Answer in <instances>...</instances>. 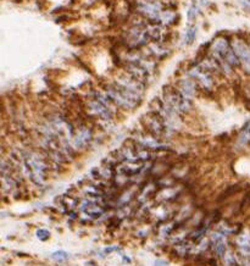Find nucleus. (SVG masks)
<instances>
[{
    "label": "nucleus",
    "mask_w": 250,
    "mask_h": 266,
    "mask_svg": "<svg viewBox=\"0 0 250 266\" xmlns=\"http://www.w3.org/2000/svg\"><path fill=\"white\" fill-rule=\"evenodd\" d=\"M105 94L108 95V98L112 103L119 108L123 109V110H133L138 106V104L141 103L142 98L136 97V95L131 94L127 90L122 89L117 84H111L105 88Z\"/></svg>",
    "instance_id": "nucleus-4"
},
{
    "label": "nucleus",
    "mask_w": 250,
    "mask_h": 266,
    "mask_svg": "<svg viewBox=\"0 0 250 266\" xmlns=\"http://www.w3.org/2000/svg\"><path fill=\"white\" fill-rule=\"evenodd\" d=\"M137 10L141 13L142 16H144L145 18L149 20V22L159 24L160 18L163 16L165 11L163 4L158 0H141L137 4Z\"/></svg>",
    "instance_id": "nucleus-7"
},
{
    "label": "nucleus",
    "mask_w": 250,
    "mask_h": 266,
    "mask_svg": "<svg viewBox=\"0 0 250 266\" xmlns=\"http://www.w3.org/2000/svg\"><path fill=\"white\" fill-rule=\"evenodd\" d=\"M224 259L227 266H242L241 263L238 262L237 257H236L235 253H232V252L227 251L226 254L224 255Z\"/></svg>",
    "instance_id": "nucleus-18"
},
{
    "label": "nucleus",
    "mask_w": 250,
    "mask_h": 266,
    "mask_svg": "<svg viewBox=\"0 0 250 266\" xmlns=\"http://www.w3.org/2000/svg\"><path fill=\"white\" fill-rule=\"evenodd\" d=\"M148 53H149L152 56H155V57H164V56H166L167 50H165V49L159 44V43H155V44L148 46Z\"/></svg>",
    "instance_id": "nucleus-16"
},
{
    "label": "nucleus",
    "mask_w": 250,
    "mask_h": 266,
    "mask_svg": "<svg viewBox=\"0 0 250 266\" xmlns=\"http://www.w3.org/2000/svg\"><path fill=\"white\" fill-rule=\"evenodd\" d=\"M51 259H54L57 263H64L68 259V254L64 251H57L51 254Z\"/></svg>",
    "instance_id": "nucleus-19"
},
{
    "label": "nucleus",
    "mask_w": 250,
    "mask_h": 266,
    "mask_svg": "<svg viewBox=\"0 0 250 266\" xmlns=\"http://www.w3.org/2000/svg\"><path fill=\"white\" fill-rule=\"evenodd\" d=\"M163 100L166 103L167 106L172 109V110L177 112V114H183L191 109L192 100L188 99L186 95H183L180 90L166 88L164 90Z\"/></svg>",
    "instance_id": "nucleus-6"
},
{
    "label": "nucleus",
    "mask_w": 250,
    "mask_h": 266,
    "mask_svg": "<svg viewBox=\"0 0 250 266\" xmlns=\"http://www.w3.org/2000/svg\"><path fill=\"white\" fill-rule=\"evenodd\" d=\"M88 109L90 114L94 115L104 122H110L115 114V104L109 99L105 93L95 92L88 100Z\"/></svg>",
    "instance_id": "nucleus-3"
},
{
    "label": "nucleus",
    "mask_w": 250,
    "mask_h": 266,
    "mask_svg": "<svg viewBox=\"0 0 250 266\" xmlns=\"http://www.w3.org/2000/svg\"><path fill=\"white\" fill-rule=\"evenodd\" d=\"M211 242H213V247L215 249V253L219 257H224L226 254L227 249V242H226V233L222 232H215L211 235Z\"/></svg>",
    "instance_id": "nucleus-15"
},
{
    "label": "nucleus",
    "mask_w": 250,
    "mask_h": 266,
    "mask_svg": "<svg viewBox=\"0 0 250 266\" xmlns=\"http://www.w3.org/2000/svg\"><path fill=\"white\" fill-rule=\"evenodd\" d=\"M117 247H112V248H106L105 249V253H111V252H115V251H117Z\"/></svg>",
    "instance_id": "nucleus-23"
},
{
    "label": "nucleus",
    "mask_w": 250,
    "mask_h": 266,
    "mask_svg": "<svg viewBox=\"0 0 250 266\" xmlns=\"http://www.w3.org/2000/svg\"><path fill=\"white\" fill-rule=\"evenodd\" d=\"M197 37V27L196 26H191L188 29H187L186 35H185V43L187 45L193 44L194 40H196Z\"/></svg>",
    "instance_id": "nucleus-17"
},
{
    "label": "nucleus",
    "mask_w": 250,
    "mask_h": 266,
    "mask_svg": "<svg viewBox=\"0 0 250 266\" xmlns=\"http://www.w3.org/2000/svg\"><path fill=\"white\" fill-rule=\"evenodd\" d=\"M155 266H169V263L165 262V260H156Z\"/></svg>",
    "instance_id": "nucleus-22"
},
{
    "label": "nucleus",
    "mask_w": 250,
    "mask_h": 266,
    "mask_svg": "<svg viewBox=\"0 0 250 266\" xmlns=\"http://www.w3.org/2000/svg\"><path fill=\"white\" fill-rule=\"evenodd\" d=\"M37 237L39 238L40 241H46L49 237H50V232L46 231V230H38L37 231Z\"/></svg>",
    "instance_id": "nucleus-21"
},
{
    "label": "nucleus",
    "mask_w": 250,
    "mask_h": 266,
    "mask_svg": "<svg viewBox=\"0 0 250 266\" xmlns=\"http://www.w3.org/2000/svg\"><path fill=\"white\" fill-rule=\"evenodd\" d=\"M197 13H198V7H197L196 2H193V4L191 5V7H189L188 13H187V17H188L189 21H193L194 18H196Z\"/></svg>",
    "instance_id": "nucleus-20"
},
{
    "label": "nucleus",
    "mask_w": 250,
    "mask_h": 266,
    "mask_svg": "<svg viewBox=\"0 0 250 266\" xmlns=\"http://www.w3.org/2000/svg\"><path fill=\"white\" fill-rule=\"evenodd\" d=\"M90 139H92V132H90L89 128L87 127L79 128V130L73 134L72 142H71L72 149L76 150L83 149V148L87 147L88 143H89Z\"/></svg>",
    "instance_id": "nucleus-12"
},
{
    "label": "nucleus",
    "mask_w": 250,
    "mask_h": 266,
    "mask_svg": "<svg viewBox=\"0 0 250 266\" xmlns=\"http://www.w3.org/2000/svg\"><path fill=\"white\" fill-rule=\"evenodd\" d=\"M134 142L148 150H163L167 148L166 144L161 143L160 139L156 138V137H154L153 134L150 133L137 134V136L134 137Z\"/></svg>",
    "instance_id": "nucleus-11"
},
{
    "label": "nucleus",
    "mask_w": 250,
    "mask_h": 266,
    "mask_svg": "<svg viewBox=\"0 0 250 266\" xmlns=\"http://www.w3.org/2000/svg\"><path fill=\"white\" fill-rule=\"evenodd\" d=\"M143 122H144L145 127L149 131V133L159 139L164 138V137L170 132V130L166 127L163 119H161L155 111H152L145 115Z\"/></svg>",
    "instance_id": "nucleus-8"
},
{
    "label": "nucleus",
    "mask_w": 250,
    "mask_h": 266,
    "mask_svg": "<svg viewBox=\"0 0 250 266\" xmlns=\"http://www.w3.org/2000/svg\"><path fill=\"white\" fill-rule=\"evenodd\" d=\"M188 76H191L192 78L196 81V83L200 88L205 89V90H211L214 86V81L213 77H211V73H209L208 71H205L200 65H197V66L192 67L189 70Z\"/></svg>",
    "instance_id": "nucleus-10"
},
{
    "label": "nucleus",
    "mask_w": 250,
    "mask_h": 266,
    "mask_svg": "<svg viewBox=\"0 0 250 266\" xmlns=\"http://www.w3.org/2000/svg\"><path fill=\"white\" fill-rule=\"evenodd\" d=\"M211 56L218 61L220 70L224 75H231L236 67L241 66L238 57L233 51L229 39L225 37L216 38L210 46Z\"/></svg>",
    "instance_id": "nucleus-1"
},
{
    "label": "nucleus",
    "mask_w": 250,
    "mask_h": 266,
    "mask_svg": "<svg viewBox=\"0 0 250 266\" xmlns=\"http://www.w3.org/2000/svg\"><path fill=\"white\" fill-rule=\"evenodd\" d=\"M21 164L26 176L34 185L42 186L45 182L48 166H46L45 160L40 156V154L34 152L23 153L21 155Z\"/></svg>",
    "instance_id": "nucleus-2"
},
{
    "label": "nucleus",
    "mask_w": 250,
    "mask_h": 266,
    "mask_svg": "<svg viewBox=\"0 0 250 266\" xmlns=\"http://www.w3.org/2000/svg\"><path fill=\"white\" fill-rule=\"evenodd\" d=\"M236 246H237L238 253L243 259L250 258V231L246 230L241 232L236 238Z\"/></svg>",
    "instance_id": "nucleus-13"
},
{
    "label": "nucleus",
    "mask_w": 250,
    "mask_h": 266,
    "mask_svg": "<svg viewBox=\"0 0 250 266\" xmlns=\"http://www.w3.org/2000/svg\"><path fill=\"white\" fill-rule=\"evenodd\" d=\"M231 45L238 57L241 67L243 68L244 72L250 75V44L241 38H233L231 40Z\"/></svg>",
    "instance_id": "nucleus-9"
},
{
    "label": "nucleus",
    "mask_w": 250,
    "mask_h": 266,
    "mask_svg": "<svg viewBox=\"0 0 250 266\" xmlns=\"http://www.w3.org/2000/svg\"><path fill=\"white\" fill-rule=\"evenodd\" d=\"M197 86L198 84L196 83V81L191 76H188V77H183L180 79V82H178V90L183 95H186L188 99L192 100L197 93Z\"/></svg>",
    "instance_id": "nucleus-14"
},
{
    "label": "nucleus",
    "mask_w": 250,
    "mask_h": 266,
    "mask_svg": "<svg viewBox=\"0 0 250 266\" xmlns=\"http://www.w3.org/2000/svg\"><path fill=\"white\" fill-rule=\"evenodd\" d=\"M126 42L130 48H141L149 44L150 42H153L152 37H150L149 28H148V23L139 22L133 24L128 31L127 35H126Z\"/></svg>",
    "instance_id": "nucleus-5"
}]
</instances>
